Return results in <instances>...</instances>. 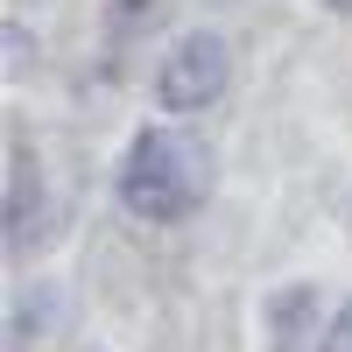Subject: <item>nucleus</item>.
<instances>
[{"label":"nucleus","instance_id":"nucleus-3","mask_svg":"<svg viewBox=\"0 0 352 352\" xmlns=\"http://www.w3.org/2000/svg\"><path fill=\"white\" fill-rule=\"evenodd\" d=\"M28 219H36V162L8 155V247L28 240Z\"/></svg>","mask_w":352,"mask_h":352},{"label":"nucleus","instance_id":"nucleus-7","mask_svg":"<svg viewBox=\"0 0 352 352\" xmlns=\"http://www.w3.org/2000/svg\"><path fill=\"white\" fill-rule=\"evenodd\" d=\"M324 8H338V14H352V0H324Z\"/></svg>","mask_w":352,"mask_h":352},{"label":"nucleus","instance_id":"nucleus-4","mask_svg":"<svg viewBox=\"0 0 352 352\" xmlns=\"http://www.w3.org/2000/svg\"><path fill=\"white\" fill-rule=\"evenodd\" d=\"M310 289H282V296L268 303V317H275V352H303V324H310Z\"/></svg>","mask_w":352,"mask_h":352},{"label":"nucleus","instance_id":"nucleus-1","mask_svg":"<svg viewBox=\"0 0 352 352\" xmlns=\"http://www.w3.org/2000/svg\"><path fill=\"white\" fill-rule=\"evenodd\" d=\"M212 190V155L197 148V141L184 134H141L134 148H127V169H120V204L134 219H148V226H169V219H184L190 204Z\"/></svg>","mask_w":352,"mask_h":352},{"label":"nucleus","instance_id":"nucleus-6","mask_svg":"<svg viewBox=\"0 0 352 352\" xmlns=\"http://www.w3.org/2000/svg\"><path fill=\"white\" fill-rule=\"evenodd\" d=\"M21 64H28V43H21V28L8 21V71H21Z\"/></svg>","mask_w":352,"mask_h":352},{"label":"nucleus","instance_id":"nucleus-2","mask_svg":"<svg viewBox=\"0 0 352 352\" xmlns=\"http://www.w3.org/2000/svg\"><path fill=\"white\" fill-rule=\"evenodd\" d=\"M219 92H226V43L219 36H184L176 56L162 64V106L190 113V106H212Z\"/></svg>","mask_w":352,"mask_h":352},{"label":"nucleus","instance_id":"nucleus-5","mask_svg":"<svg viewBox=\"0 0 352 352\" xmlns=\"http://www.w3.org/2000/svg\"><path fill=\"white\" fill-rule=\"evenodd\" d=\"M324 352H352V303L338 310V324H331V338H324Z\"/></svg>","mask_w":352,"mask_h":352}]
</instances>
